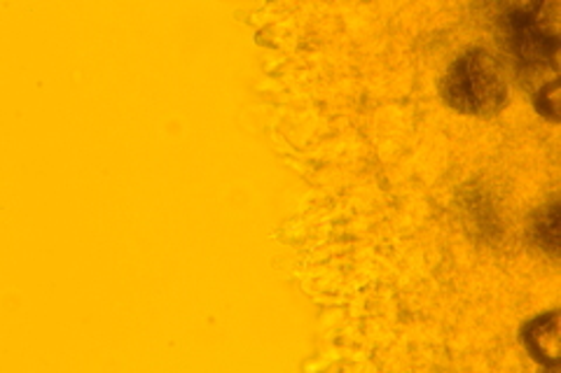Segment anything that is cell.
Returning a JSON list of instances; mask_svg holds the SVG:
<instances>
[{
	"mask_svg": "<svg viewBox=\"0 0 561 373\" xmlns=\"http://www.w3.org/2000/svg\"><path fill=\"white\" fill-rule=\"evenodd\" d=\"M447 105L463 115H496L511 98L503 68L491 51L468 47L456 57L440 82Z\"/></svg>",
	"mask_w": 561,
	"mask_h": 373,
	"instance_id": "obj_1",
	"label": "cell"
},
{
	"mask_svg": "<svg viewBox=\"0 0 561 373\" xmlns=\"http://www.w3.org/2000/svg\"><path fill=\"white\" fill-rule=\"evenodd\" d=\"M536 241L542 247V250H548L550 255H557V247H559V210H557V199L548 203V208H542L538 212V220H536Z\"/></svg>",
	"mask_w": 561,
	"mask_h": 373,
	"instance_id": "obj_4",
	"label": "cell"
},
{
	"mask_svg": "<svg viewBox=\"0 0 561 373\" xmlns=\"http://www.w3.org/2000/svg\"><path fill=\"white\" fill-rule=\"evenodd\" d=\"M546 8L548 5L542 3L511 8V12H507V26H511L513 51L524 68L550 66L557 73L559 38L552 24H542Z\"/></svg>",
	"mask_w": 561,
	"mask_h": 373,
	"instance_id": "obj_2",
	"label": "cell"
},
{
	"mask_svg": "<svg viewBox=\"0 0 561 373\" xmlns=\"http://www.w3.org/2000/svg\"><path fill=\"white\" fill-rule=\"evenodd\" d=\"M557 315H559L557 311H550L522 327V343L531 352V358L536 362L546 366L559 364V354L546 346L550 343L557 348Z\"/></svg>",
	"mask_w": 561,
	"mask_h": 373,
	"instance_id": "obj_3",
	"label": "cell"
}]
</instances>
